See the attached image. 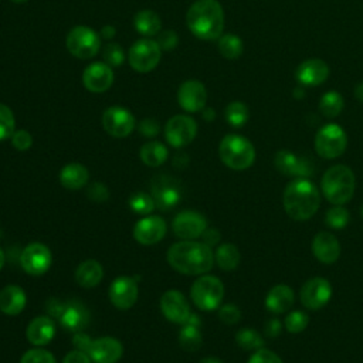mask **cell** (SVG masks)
Returning <instances> with one entry per match:
<instances>
[{"instance_id": "56", "label": "cell", "mask_w": 363, "mask_h": 363, "mask_svg": "<svg viewBox=\"0 0 363 363\" xmlns=\"http://www.w3.org/2000/svg\"><path fill=\"white\" fill-rule=\"evenodd\" d=\"M189 163V157L186 156V155H177L176 157H174V160H173V164L174 166H179V167H183V166H186Z\"/></svg>"}, {"instance_id": "58", "label": "cell", "mask_w": 363, "mask_h": 363, "mask_svg": "<svg viewBox=\"0 0 363 363\" xmlns=\"http://www.w3.org/2000/svg\"><path fill=\"white\" fill-rule=\"evenodd\" d=\"M354 95H356V98L363 104V82H360V84L356 86Z\"/></svg>"}, {"instance_id": "14", "label": "cell", "mask_w": 363, "mask_h": 363, "mask_svg": "<svg viewBox=\"0 0 363 363\" xmlns=\"http://www.w3.org/2000/svg\"><path fill=\"white\" fill-rule=\"evenodd\" d=\"M172 228L174 234L182 240H196L201 237L204 230L207 228V220L203 214L186 210L180 211L172 223Z\"/></svg>"}, {"instance_id": "53", "label": "cell", "mask_w": 363, "mask_h": 363, "mask_svg": "<svg viewBox=\"0 0 363 363\" xmlns=\"http://www.w3.org/2000/svg\"><path fill=\"white\" fill-rule=\"evenodd\" d=\"M281 330H282V323H281V320L277 319V318H272V319H269V320L265 323L264 332H265V335L269 336V337H277V336L281 333Z\"/></svg>"}, {"instance_id": "48", "label": "cell", "mask_w": 363, "mask_h": 363, "mask_svg": "<svg viewBox=\"0 0 363 363\" xmlns=\"http://www.w3.org/2000/svg\"><path fill=\"white\" fill-rule=\"evenodd\" d=\"M86 194L88 197L92 200V201H105L108 200L109 197V190L106 189V186L104 183H99V182H95L92 184H89L88 190H86Z\"/></svg>"}, {"instance_id": "42", "label": "cell", "mask_w": 363, "mask_h": 363, "mask_svg": "<svg viewBox=\"0 0 363 363\" xmlns=\"http://www.w3.org/2000/svg\"><path fill=\"white\" fill-rule=\"evenodd\" d=\"M309 322V316L303 311H292L285 318V328L289 333H301Z\"/></svg>"}, {"instance_id": "37", "label": "cell", "mask_w": 363, "mask_h": 363, "mask_svg": "<svg viewBox=\"0 0 363 363\" xmlns=\"http://www.w3.org/2000/svg\"><path fill=\"white\" fill-rule=\"evenodd\" d=\"M248 108L241 101H233L225 108V119L234 128H241L248 121Z\"/></svg>"}, {"instance_id": "26", "label": "cell", "mask_w": 363, "mask_h": 363, "mask_svg": "<svg viewBox=\"0 0 363 363\" xmlns=\"http://www.w3.org/2000/svg\"><path fill=\"white\" fill-rule=\"evenodd\" d=\"M27 303L26 292L18 285H7L0 291V311L4 315L16 316L23 312Z\"/></svg>"}, {"instance_id": "34", "label": "cell", "mask_w": 363, "mask_h": 363, "mask_svg": "<svg viewBox=\"0 0 363 363\" xmlns=\"http://www.w3.org/2000/svg\"><path fill=\"white\" fill-rule=\"evenodd\" d=\"M343 109V98L336 91H329L319 101V111L326 118H336Z\"/></svg>"}, {"instance_id": "32", "label": "cell", "mask_w": 363, "mask_h": 363, "mask_svg": "<svg viewBox=\"0 0 363 363\" xmlns=\"http://www.w3.org/2000/svg\"><path fill=\"white\" fill-rule=\"evenodd\" d=\"M241 259L238 248L231 242L220 244L214 254V261L224 271H233L238 267Z\"/></svg>"}, {"instance_id": "27", "label": "cell", "mask_w": 363, "mask_h": 363, "mask_svg": "<svg viewBox=\"0 0 363 363\" xmlns=\"http://www.w3.org/2000/svg\"><path fill=\"white\" fill-rule=\"evenodd\" d=\"M292 305H294V291L291 286L284 284H279L271 288L265 298V308L275 315L289 311Z\"/></svg>"}, {"instance_id": "8", "label": "cell", "mask_w": 363, "mask_h": 363, "mask_svg": "<svg viewBox=\"0 0 363 363\" xmlns=\"http://www.w3.org/2000/svg\"><path fill=\"white\" fill-rule=\"evenodd\" d=\"M101 45L99 35L86 26H77L69 30L67 35V48L68 51L81 60L92 58Z\"/></svg>"}, {"instance_id": "4", "label": "cell", "mask_w": 363, "mask_h": 363, "mask_svg": "<svg viewBox=\"0 0 363 363\" xmlns=\"http://www.w3.org/2000/svg\"><path fill=\"white\" fill-rule=\"evenodd\" d=\"M354 186V174L352 169L345 164H335L329 167L320 182L323 196L335 206L347 203L353 197Z\"/></svg>"}, {"instance_id": "15", "label": "cell", "mask_w": 363, "mask_h": 363, "mask_svg": "<svg viewBox=\"0 0 363 363\" xmlns=\"http://www.w3.org/2000/svg\"><path fill=\"white\" fill-rule=\"evenodd\" d=\"M275 167L288 177H309L313 173V163L308 157L296 156L289 150H279L274 157Z\"/></svg>"}, {"instance_id": "46", "label": "cell", "mask_w": 363, "mask_h": 363, "mask_svg": "<svg viewBox=\"0 0 363 363\" xmlns=\"http://www.w3.org/2000/svg\"><path fill=\"white\" fill-rule=\"evenodd\" d=\"M11 145H13L14 149H17L20 152H24V150L31 147L33 136L30 135V132H27L24 129L14 130V133L11 135Z\"/></svg>"}, {"instance_id": "55", "label": "cell", "mask_w": 363, "mask_h": 363, "mask_svg": "<svg viewBox=\"0 0 363 363\" xmlns=\"http://www.w3.org/2000/svg\"><path fill=\"white\" fill-rule=\"evenodd\" d=\"M99 34H101V37H102V38L111 40V38H113V35L116 34V30H115V27H113V26H104Z\"/></svg>"}, {"instance_id": "3", "label": "cell", "mask_w": 363, "mask_h": 363, "mask_svg": "<svg viewBox=\"0 0 363 363\" xmlns=\"http://www.w3.org/2000/svg\"><path fill=\"white\" fill-rule=\"evenodd\" d=\"M282 203L292 220L303 221L311 218L319 208L320 194L311 180L299 177L285 187Z\"/></svg>"}, {"instance_id": "45", "label": "cell", "mask_w": 363, "mask_h": 363, "mask_svg": "<svg viewBox=\"0 0 363 363\" xmlns=\"http://www.w3.org/2000/svg\"><path fill=\"white\" fill-rule=\"evenodd\" d=\"M218 318L225 325H235L241 319V311L233 303H225L218 309Z\"/></svg>"}, {"instance_id": "36", "label": "cell", "mask_w": 363, "mask_h": 363, "mask_svg": "<svg viewBox=\"0 0 363 363\" xmlns=\"http://www.w3.org/2000/svg\"><path fill=\"white\" fill-rule=\"evenodd\" d=\"M237 345L244 350H258L264 346V337L255 330L250 328H242L235 333Z\"/></svg>"}, {"instance_id": "25", "label": "cell", "mask_w": 363, "mask_h": 363, "mask_svg": "<svg viewBox=\"0 0 363 363\" xmlns=\"http://www.w3.org/2000/svg\"><path fill=\"white\" fill-rule=\"evenodd\" d=\"M54 335H55V326L51 318L48 316L34 318L26 329V337L34 346H44L50 343Z\"/></svg>"}, {"instance_id": "24", "label": "cell", "mask_w": 363, "mask_h": 363, "mask_svg": "<svg viewBox=\"0 0 363 363\" xmlns=\"http://www.w3.org/2000/svg\"><path fill=\"white\" fill-rule=\"evenodd\" d=\"M312 252L318 261L333 264L340 257V244L332 233L320 231L312 240Z\"/></svg>"}, {"instance_id": "52", "label": "cell", "mask_w": 363, "mask_h": 363, "mask_svg": "<svg viewBox=\"0 0 363 363\" xmlns=\"http://www.w3.org/2000/svg\"><path fill=\"white\" fill-rule=\"evenodd\" d=\"M201 238H203V242L207 244L208 247H213V245H217L221 240V235H220V231L217 228H206L204 233L201 234Z\"/></svg>"}, {"instance_id": "40", "label": "cell", "mask_w": 363, "mask_h": 363, "mask_svg": "<svg viewBox=\"0 0 363 363\" xmlns=\"http://www.w3.org/2000/svg\"><path fill=\"white\" fill-rule=\"evenodd\" d=\"M16 130V119L14 113L9 106L0 104V140L11 138Z\"/></svg>"}, {"instance_id": "50", "label": "cell", "mask_w": 363, "mask_h": 363, "mask_svg": "<svg viewBox=\"0 0 363 363\" xmlns=\"http://www.w3.org/2000/svg\"><path fill=\"white\" fill-rule=\"evenodd\" d=\"M138 129L139 132L146 136V138H152V136H156L160 130V125L156 119H152V118H146L143 119L139 125H138Z\"/></svg>"}, {"instance_id": "59", "label": "cell", "mask_w": 363, "mask_h": 363, "mask_svg": "<svg viewBox=\"0 0 363 363\" xmlns=\"http://www.w3.org/2000/svg\"><path fill=\"white\" fill-rule=\"evenodd\" d=\"M200 363H223V362L214 356H208V357H204Z\"/></svg>"}, {"instance_id": "21", "label": "cell", "mask_w": 363, "mask_h": 363, "mask_svg": "<svg viewBox=\"0 0 363 363\" xmlns=\"http://www.w3.org/2000/svg\"><path fill=\"white\" fill-rule=\"evenodd\" d=\"M177 102L187 112H199L207 102L206 86L197 79L184 81L177 91Z\"/></svg>"}, {"instance_id": "19", "label": "cell", "mask_w": 363, "mask_h": 363, "mask_svg": "<svg viewBox=\"0 0 363 363\" xmlns=\"http://www.w3.org/2000/svg\"><path fill=\"white\" fill-rule=\"evenodd\" d=\"M166 235V223L160 216H146L133 227V238L142 245H153Z\"/></svg>"}, {"instance_id": "23", "label": "cell", "mask_w": 363, "mask_h": 363, "mask_svg": "<svg viewBox=\"0 0 363 363\" xmlns=\"http://www.w3.org/2000/svg\"><path fill=\"white\" fill-rule=\"evenodd\" d=\"M329 77V67L319 58H311L298 65L295 78L305 86H316L326 81Z\"/></svg>"}, {"instance_id": "11", "label": "cell", "mask_w": 363, "mask_h": 363, "mask_svg": "<svg viewBox=\"0 0 363 363\" xmlns=\"http://www.w3.org/2000/svg\"><path fill=\"white\" fill-rule=\"evenodd\" d=\"M52 262V255L50 248L41 242L28 244L20 254L21 268L34 277L43 275L48 271Z\"/></svg>"}, {"instance_id": "44", "label": "cell", "mask_w": 363, "mask_h": 363, "mask_svg": "<svg viewBox=\"0 0 363 363\" xmlns=\"http://www.w3.org/2000/svg\"><path fill=\"white\" fill-rule=\"evenodd\" d=\"M102 55H104V61L111 67H118L125 60V54H123L122 47L119 44H115V43H111V44L105 45L104 51H102Z\"/></svg>"}, {"instance_id": "43", "label": "cell", "mask_w": 363, "mask_h": 363, "mask_svg": "<svg viewBox=\"0 0 363 363\" xmlns=\"http://www.w3.org/2000/svg\"><path fill=\"white\" fill-rule=\"evenodd\" d=\"M20 363H57V362L51 352L41 347H34L27 350L21 356Z\"/></svg>"}, {"instance_id": "62", "label": "cell", "mask_w": 363, "mask_h": 363, "mask_svg": "<svg viewBox=\"0 0 363 363\" xmlns=\"http://www.w3.org/2000/svg\"><path fill=\"white\" fill-rule=\"evenodd\" d=\"M360 213H362V217H363V206H362V211Z\"/></svg>"}, {"instance_id": "20", "label": "cell", "mask_w": 363, "mask_h": 363, "mask_svg": "<svg viewBox=\"0 0 363 363\" xmlns=\"http://www.w3.org/2000/svg\"><path fill=\"white\" fill-rule=\"evenodd\" d=\"M113 82V71L106 62H92L82 74L84 86L94 94L105 92Z\"/></svg>"}, {"instance_id": "47", "label": "cell", "mask_w": 363, "mask_h": 363, "mask_svg": "<svg viewBox=\"0 0 363 363\" xmlns=\"http://www.w3.org/2000/svg\"><path fill=\"white\" fill-rule=\"evenodd\" d=\"M248 363H284V362L272 350L261 347L254 352V354L248 359Z\"/></svg>"}, {"instance_id": "33", "label": "cell", "mask_w": 363, "mask_h": 363, "mask_svg": "<svg viewBox=\"0 0 363 363\" xmlns=\"http://www.w3.org/2000/svg\"><path fill=\"white\" fill-rule=\"evenodd\" d=\"M140 159L146 166L150 167H157L160 164L164 163V160L167 159V149L163 143L157 142V140H152V142H146L142 147H140Z\"/></svg>"}, {"instance_id": "13", "label": "cell", "mask_w": 363, "mask_h": 363, "mask_svg": "<svg viewBox=\"0 0 363 363\" xmlns=\"http://www.w3.org/2000/svg\"><path fill=\"white\" fill-rule=\"evenodd\" d=\"M135 125L133 115L122 106H111L102 115V126L113 138H126Z\"/></svg>"}, {"instance_id": "61", "label": "cell", "mask_w": 363, "mask_h": 363, "mask_svg": "<svg viewBox=\"0 0 363 363\" xmlns=\"http://www.w3.org/2000/svg\"><path fill=\"white\" fill-rule=\"evenodd\" d=\"M10 1H13V3H26L27 0H10Z\"/></svg>"}, {"instance_id": "6", "label": "cell", "mask_w": 363, "mask_h": 363, "mask_svg": "<svg viewBox=\"0 0 363 363\" xmlns=\"http://www.w3.org/2000/svg\"><path fill=\"white\" fill-rule=\"evenodd\" d=\"M193 303L201 311H214L224 298V285L214 275H201L190 289Z\"/></svg>"}, {"instance_id": "7", "label": "cell", "mask_w": 363, "mask_h": 363, "mask_svg": "<svg viewBox=\"0 0 363 363\" xmlns=\"http://www.w3.org/2000/svg\"><path fill=\"white\" fill-rule=\"evenodd\" d=\"M347 146L345 130L336 123L322 126L315 136V150L323 159L339 157Z\"/></svg>"}, {"instance_id": "30", "label": "cell", "mask_w": 363, "mask_h": 363, "mask_svg": "<svg viewBox=\"0 0 363 363\" xmlns=\"http://www.w3.org/2000/svg\"><path fill=\"white\" fill-rule=\"evenodd\" d=\"M104 277V268L96 259L82 261L75 269V281L84 288L96 286Z\"/></svg>"}, {"instance_id": "9", "label": "cell", "mask_w": 363, "mask_h": 363, "mask_svg": "<svg viewBox=\"0 0 363 363\" xmlns=\"http://www.w3.org/2000/svg\"><path fill=\"white\" fill-rule=\"evenodd\" d=\"M162 48L157 41L150 38L138 40L129 50V64L138 72H149L155 69L160 61Z\"/></svg>"}, {"instance_id": "60", "label": "cell", "mask_w": 363, "mask_h": 363, "mask_svg": "<svg viewBox=\"0 0 363 363\" xmlns=\"http://www.w3.org/2000/svg\"><path fill=\"white\" fill-rule=\"evenodd\" d=\"M4 259H6L4 252H3V250L0 248V269H1V268H3V265H4Z\"/></svg>"}, {"instance_id": "29", "label": "cell", "mask_w": 363, "mask_h": 363, "mask_svg": "<svg viewBox=\"0 0 363 363\" xmlns=\"http://www.w3.org/2000/svg\"><path fill=\"white\" fill-rule=\"evenodd\" d=\"M58 319H60L61 325L65 326L67 329L79 330L86 325L89 315L81 303L69 302V303H64L62 312L60 313Z\"/></svg>"}, {"instance_id": "12", "label": "cell", "mask_w": 363, "mask_h": 363, "mask_svg": "<svg viewBox=\"0 0 363 363\" xmlns=\"http://www.w3.org/2000/svg\"><path fill=\"white\" fill-rule=\"evenodd\" d=\"M301 302L306 309L318 311L323 308L332 296V285L322 277H315L306 281L301 288Z\"/></svg>"}, {"instance_id": "38", "label": "cell", "mask_w": 363, "mask_h": 363, "mask_svg": "<svg viewBox=\"0 0 363 363\" xmlns=\"http://www.w3.org/2000/svg\"><path fill=\"white\" fill-rule=\"evenodd\" d=\"M201 342H203V339H201V333H200V330H199V326L186 323L184 328L182 329L180 335H179V343H180V346H182L184 350L194 352V350H199V349H200Z\"/></svg>"}, {"instance_id": "31", "label": "cell", "mask_w": 363, "mask_h": 363, "mask_svg": "<svg viewBox=\"0 0 363 363\" xmlns=\"http://www.w3.org/2000/svg\"><path fill=\"white\" fill-rule=\"evenodd\" d=\"M133 26L136 31L145 37H152L159 34L162 23L159 16L152 10H140L133 18Z\"/></svg>"}, {"instance_id": "10", "label": "cell", "mask_w": 363, "mask_h": 363, "mask_svg": "<svg viewBox=\"0 0 363 363\" xmlns=\"http://www.w3.org/2000/svg\"><path fill=\"white\" fill-rule=\"evenodd\" d=\"M197 133V123L187 115L172 116L164 126V136L170 146L183 147L189 145Z\"/></svg>"}, {"instance_id": "57", "label": "cell", "mask_w": 363, "mask_h": 363, "mask_svg": "<svg viewBox=\"0 0 363 363\" xmlns=\"http://www.w3.org/2000/svg\"><path fill=\"white\" fill-rule=\"evenodd\" d=\"M203 118H204L206 121H213V119L216 118V112H214V109H211V108L204 109V111H203Z\"/></svg>"}, {"instance_id": "18", "label": "cell", "mask_w": 363, "mask_h": 363, "mask_svg": "<svg viewBox=\"0 0 363 363\" xmlns=\"http://www.w3.org/2000/svg\"><path fill=\"white\" fill-rule=\"evenodd\" d=\"M160 311L167 320L179 325H184L191 315L184 295L176 289H169L162 295Z\"/></svg>"}, {"instance_id": "51", "label": "cell", "mask_w": 363, "mask_h": 363, "mask_svg": "<svg viewBox=\"0 0 363 363\" xmlns=\"http://www.w3.org/2000/svg\"><path fill=\"white\" fill-rule=\"evenodd\" d=\"M62 363H92V360L88 353L77 349V350H71L69 353H67Z\"/></svg>"}, {"instance_id": "22", "label": "cell", "mask_w": 363, "mask_h": 363, "mask_svg": "<svg viewBox=\"0 0 363 363\" xmlns=\"http://www.w3.org/2000/svg\"><path fill=\"white\" fill-rule=\"evenodd\" d=\"M94 363H116L123 353L122 343L111 336H104L91 342L86 352Z\"/></svg>"}, {"instance_id": "54", "label": "cell", "mask_w": 363, "mask_h": 363, "mask_svg": "<svg viewBox=\"0 0 363 363\" xmlns=\"http://www.w3.org/2000/svg\"><path fill=\"white\" fill-rule=\"evenodd\" d=\"M91 342L92 339H89L88 335H84V333H77L74 337H72V343L77 346V349L82 350V352H88L89 346H91Z\"/></svg>"}, {"instance_id": "28", "label": "cell", "mask_w": 363, "mask_h": 363, "mask_svg": "<svg viewBox=\"0 0 363 363\" xmlns=\"http://www.w3.org/2000/svg\"><path fill=\"white\" fill-rule=\"evenodd\" d=\"M89 172L81 163H68L60 172V183L68 190H79L88 182Z\"/></svg>"}, {"instance_id": "2", "label": "cell", "mask_w": 363, "mask_h": 363, "mask_svg": "<svg viewBox=\"0 0 363 363\" xmlns=\"http://www.w3.org/2000/svg\"><path fill=\"white\" fill-rule=\"evenodd\" d=\"M186 24L201 40L220 38L224 30V11L217 0H196L187 10Z\"/></svg>"}, {"instance_id": "17", "label": "cell", "mask_w": 363, "mask_h": 363, "mask_svg": "<svg viewBox=\"0 0 363 363\" xmlns=\"http://www.w3.org/2000/svg\"><path fill=\"white\" fill-rule=\"evenodd\" d=\"M180 189L169 176H159L152 182V197L155 206L162 211L172 210L180 201Z\"/></svg>"}, {"instance_id": "35", "label": "cell", "mask_w": 363, "mask_h": 363, "mask_svg": "<svg viewBox=\"0 0 363 363\" xmlns=\"http://www.w3.org/2000/svg\"><path fill=\"white\" fill-rule=\"evenodd\" d=\"M218 51L227 60H235L242 54V41L234 34H224L218 38Z\"/></svg>"}, {"instance_id": "41", "label": "cell", "mask_w": 363, "mask_h": 363, "mask_svg": "<svg viewBox=\"0 0 363 363\" xmlns=\"http://www.w3.org/2000/svg\"><path fill=\"white\" fill-rule=\"evenodd\" d=\"M325 223L336 230L343 228L349 223V211L342 206H335L326 211Z\"/></svg>"}, {"instance_id": "39", "label": "cell", "mask_w": 363, "mask_h": 363, "mask_svg": "<svg viewBox=\"0 0 363 363\" xmlns=\"http://www.w3.org/2000/svg\"><path fill=\"white\" fill-rule=\"evenodd\" d=\"M129 207L132 208V211H135L136 214H142V216H149L155 207V201L153 197L147 193L143 191H138L135 194L130 196L129 199Z\"/></svg>"}, {"instance_id": "49", "label": "cell", "mask_w": 363, "mask_h": 363, "mask_svg": "<svg viewBox=\"0 0 363 363\" xmlns=\"http://www.w3.org/2000/svg\"><path fill=\"white\" fill-rule=\"evenodd\" d=\"M156 41H157V44H159V47L162 50L169 51V50H173L177 45L179 37H177V34L173 30H166V31L159 34Z\"/></svg>"}, {"instance_id": "16", "label": "cell", "mask_w": 363, "mask_h": 363, "mask_svg": "<svg viewBox=\"0 0 363 363\" xmlns=\"http://www.w3.org/2000/svg\"><path fill=\"white\" fill-rule=\"evenodd\" d=\"M138 282L132 277L121 275L109 286V301L118 309H129L138 301Z\"/></svg>"}, {"instance_id": "1", "label": "cell", "mask_w": 363, "mask_h": 363, "mask_svg": "<svg viewBox=\"0 0 363 363\" xmlns=\"http://www.w3.org/2000/svg\"><path fill=\"white\" fill-rule=\"evenodd\" d=\"M167 262L180 274L201 275L213 268L214 252L204 242L183 240L169 248Z\"/></svg>"}, {"instance_id": "5", "label": "cell", "mask_w": 363, "mask_h": 363, "mask_svg": "<svg viewBox=\"0 0 363 363\" xmlns=\"http://www.w3.org/2000/svg\"><path fill=\"white\" fill-rule=\"evenodd\" d=\"M221 162L233 170H245L255 160V149L252 143L241 135H225L218 146Z\"/></svg>"}]
</instances>
